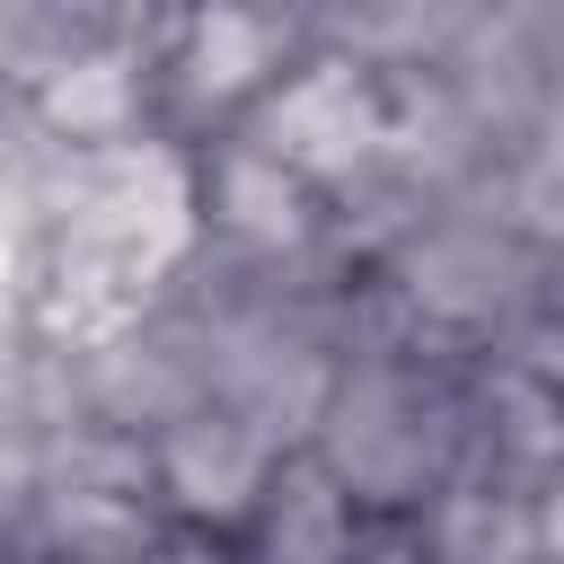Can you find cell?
Returning <instances> with one entry per match:
<instances>
[{
    "instance_id": "obj_6",
    "label": "cell",
    "mask_w": 564,
    "mask_h": 564,
    "mask_svg": "<svg viewBox=\"0 0 564 564\" xmlns=\"http://www.w3.org/2000/svg\"><path fill=\"white\" fill-rule=\"evenodd\" d=\"M141 449H150V494H159V511H167L185 538H212V546L247 529V511L264 502V485H273V467H282V449H273L256 423H238L229 405H194V414H176L167 432H150Z\"/></svg>"
},
{
    "instance_id": "obj_1",
    "label": "cell",
    "mask_w": 564,
    "mask_h": 564,
    "mask_svg": "<svg viewBox=\"0 0 564 564\" xmlns=\"http://www.w3.org/2000/svg\"><path fill=\"white\" fill-rule=\"evenodd\" d=\"M203 247L194 150L167 132H132L106 150H53L35 194V352H79L185 273Z\"/></svg>"
},
{
    "instance_id": "obj_8",
    "label": "cell",
    "mask_w": 564,
    "mask_h": 564,
    "mask_svg": "<svg viewBox=\"0 0 564 564\" xmlns=\"http://www.w3.org/2000/svg\"><path fill=\"white\" fill-rule=\"evenodd\" d=\"M405 529L423 564H555V485H511L467 467Z\"/></svg>"
},
{
    "instance_id": "obj_9",
    "label": "cell",
    "mask_w": 564,
    "mask_h": 564,
    "mask_svg": "<svg viewBox=\"0 0 564 564\" xmlns=\"http://www.w3.org/2000/svg\"><path fill=\"white\" fill-rule=\"evenodd\" d=\"M352 546H361V511L326 485V467L308 449H291L273 467L264 502L247 511L229 564H352Z\"/></svg>"
},
{
    "instance_id": "obj_7",
    "label": "cell",
    "mask_w": 564,
    "mask_h": 564,
    "mask_svg": "<svg viewBox=\"0 0 564 564\" xmlns=\"http://www.w3.org/2000/svg\"><path fill=\"white\" fill-rule=\"evenodd\" d=\"M194 203H203V238L238 247V256H300L326 238V194L229 132L212 150H194Z\"/></svg>"
},
{
    "instance_id": "obj_2",
    "label": "cell",
    "mask_w": 564,
    "mask_h": 564,
    "mask_svg": "<svg viewBox=\"0 0 564 564\" xmlns=\"http://www.w3.org/2000/svg\"><path fill=\"white\" fill-rule=\"evenodd\" d=\"M370 291L423 326L432 344L485 352L502 326L546 308V247H529L502 212H494V176L467 194H441L414 212V229L370 264Z\"/></svg>"
},
{
    "instance_id": "obj_3",
    "label": "cell",
    "mask_w": 564,
    "mask_h": 564,
    "mask_svg": "<svg viewBox=\"0 0 564 564\" xmlns=\"http://www.w3.org/2000/svg\"><path fill=\"white\" fill-rule=\"evenodd\" d=\"M229 141L264 150L273 167H291V176L317 185V194H344V185H352L361 167H379V150H388V88H379L361 62L308 44V53L229 123Z\"/></svg>"
},
{
    "instance_id": "obj_4",
    "label": "cell",
    "mask_w": 564,
    "mask_h": 564,
    "mask_svg": "<svg viewBox=\"0 0 564 564\" xmlns=\"http://www.w3.org/2000/svg\"><path fill=\"white\" fill-rule=\"evenodd\" d=\"M150 53H159V18H70V35L18 79V106L53 150L132 141L150 132V106H159Z\"/></svg>"
},
{
    "instance_id": "obj_10",
    "label": "cell",
    "mask_w": 564,
    "mask_h": 564,
    "mask_svg": "<svg viewBox=\"0 0 564 564\" xmlns=\"http://www.w3.org/2000/svg\"><path fill=\"white\" fill-rule=\"evenodd\" d=\"M150 564H229V555H220L212 538H167V546H159Z\"/></svg>"
},
{
    "instance_id": "obj_5",
    "label": "cell",
    "mask_w": 564,
    "mask_h": 564,
    "mask_svg": "<svg viewBox=\"0 0 564 564\" xmlns=\"http://www.w3.org/2000/svg\"><path fill=\"white\" fill-rule=\"evenodd\" d=\"M300 53H308V18H282V9H194V18H159L150 79H159V97L185 123L229 132Z\"/></svg>"
}]
</instances>
